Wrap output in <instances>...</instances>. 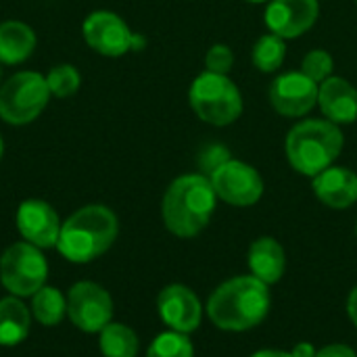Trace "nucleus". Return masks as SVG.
I'll return each instance as SVG.
<instances>
[{
  "mask_svg": "<svg viewBox=\"0 0 357 357\" xmlns=\"http://www.w3.org/2000/svg\"><path fill=\"white\" fill-rule=\"evenodd\" d=\"M247 2H251V4H261V2H270V0H247Z\"/></svg>",
  "mask_w": 357,
  "mask_h": 357,
  "instance_id": "32",
  "label": "nucleus"
},
{
  "mask_svg": "<svg viewBox=\"0 0 357 357\" xmlns=\"http://www.w3.org/2000/svg\"><path fill=\"white\" fill-rule=\"evenodd\" d=\"M232 65H234V54L232 48L226 44H213L205 54V71L228 75Z\"/></svg>",
  "mask_w": 357,
  "mask_h": 357,
  "instance_id": "27",
  "label": "nucleus"
},
{
  "mask_svg": "<svg viewBox=\"0 0 357 357\" xmlns=\"http://www.w3.org/2000/svg\"><path fill=\"white\" fill-rule=\"evenodd\" d=\"M232 157H230V151H228V146H224V144H207L201 153H199V157H197V163H199V174H203V176H211L218 167H222L226 161H230Z\"/></svg>",
  "mask_w": 357,
  "mask_h": 357,
  "instance_id": "26",
  "label": "nucleus"
},
{
  "mask_svg": "<svg viewBox=\"0 0 357 357\" xmlns=\"http://www.w3.org/2000/svg\"><path fill=\"white\" fill-rule=\"evenodd\" d=\"M117 232L119 222L109 207L86 205L63 222L56 249L71 264H90L113 247Z\"/></svg>",
  "mask_w": 357,
  "mask_h": 357,
  "instance_id": "3",
  "label": "nucleus"
},
{
  "mask_svg": "<svg viewBox=\"0 0 357 357\" xmlns=\"http://www.w3.org/2000/svg\"><path fill=\"white\" fill-rule=\"evenodd\" d=\"M318 105L324 117L337 126L357 121V88L345 77H328L318 88Z\"/></svg>",
  "mask_w": 357,
  "mask_h": 357,
  "instance_id": "16",
  "label": "nucleus"
},
{
  "mask_svg": "<svg viewBox=\"0 0 357 357\" xmlns=\"http://www.w3.org/2000/svg\"><path fill=\"white\" fill-rule=\"evenodd\" d=\"M251 357H295L289 351H280V349H261V351H255Z\"/></svg>",
  "mask_w": 357,
  "mask_h": 357,
  "instance_id": "31",
  "label": "nucleus"
},
{
  "mask_svg": "<svg viewBox=\"0 0 357 357\" xmlns=\"http://www.w3.org/2000/svg\"><path fill=\"white\" fill-rule=\"evenodd\" d=\"M247 261H249L251 274L259 278L261 282H266L268 287L280 282L287 270V253L282 245L272 236H261L253 241L249 247Z\"/></svg>",
  "mask_w": 357,
  "mask_h": 357,
  "instance_id": "17",
  "label": "nucleus"
},
{
  "mask_svg": "<svg viewBox=\"0 0 357 357\" xmlns=\"http://www.w3.org/2000/svg\"><path fill=\"white\" fill-rule=\"evenodd\" d=\"M356 2H357V0H356Z\"/></svg>",
  "mask_w": 357,
  "mask_h": 357,
  "instance_id": "35",
  "label": "nucleus"
},
{
  "mask_svg": "<svg viewBox=\"0 0 357 357\" xmlns=\"http://www.w3.org/2000/svg\"><path fill=\"white\" fill-rule=\"evenodd\" d=\"M220 201L232 207H251L264 197V180L259 172L238 159L226 161L209 176Z\"/></svg>",
  "mask_w": 357,
  "mask_h": 357,
  "instance_id": "9",
  "label": "nucleus"
},
{
  "mask_svg": "<svg viewBox=\"0 0 357 357\" xmlns=\"http://www.w3.org/2000/svg\"><path fill=\"white\" fill-rule=\"evenodd\" d=\"M318 13V0H270L266 6V25L272 33L293 40L314 27Z\"/></svg>",
  "mask_w": 357,
  "mask_h": 357,
  "instance_id": "14",
  "label": "nucleus"
},
{
  "mask_svg": "<svg viewBox=\"0 0 357 357\" xmlns=\"http://www.w3.org/2000/svg\"><path fill=\"white\" fill-rule=\"evenodd\" d=\"M157 312L169 331L190 335L201 326L203 305L192 289L184 284H169L157 297Z\"/></svg>",
  "mask_w": 357,
  "mask_h": 357,
  "instance_id": "13",
  "label": "nucleus"
},
{
  "mask_svg": "<svg viewBox=\"0 0 357 357\" xmlns=\"http://www.w3.org/2000/svg\"><path fill=\"white\" fill-rule=\"evenodd\" d=\"M347 316H349L351 324L357 328V287L351 289V293L347 297Z\"/></svg>",
  "mask_w": 357,
  "mask_h": 357,
  "instance_id": "29",
  "label": "nucleus"
},
{
  "mask_svg": "<svg viewBox=\"0 0 357 357\" xmlns=\"http://www.w3.org/2000/svg\"><path fill=\"white\" fill-rule=\"evenodd\" d=\"M67 316L82 333H100L113 322V299L96 282H77L67 295Z\"/></svg>",
  "mask_w": 357,
  "mask_h": 357,
  "instance_id": "10",
  "label": "nucleus"
},
{
  "mask_svg": "<svg viewBox=\"0 0 357 357\" xmlns=\"http://www.w3.org/2000/svg\"><path fill=\"white\" fill-rule=\"evenodd\" d=\"M50 96L46 75L19 71L0 86V119L8 126H27L42 115Z\"/></svg>",
  "mask_w": 357,
  "mask_h": 357,
  "instance_id": "6",
  "label": "nucleus"
},
{
  "mask_svg": "<svg viewBox=\"0 0 357 357\" xmlns=\"http://www.w3.org/2000/svg\"><path fill=\"white\" fill-rule=\"evenodd\" d=\"M316 357H357V354L345 343H333L316 351Z\"/></svg>",
  "mask_w": 357,
  "mask_h": 357,
  "instance_id": "28",
  "label": "nucleus"
},
{
  "mask_svg": "<svg viewBox=\"0 0 357 357\" xmlns=\"http://www.w3.org/2000/svg\"><path fill=\"white\" fill-rule=\"evenodd\" d=\"M356 234H357V226H356Z\"/></svg>",
  "mask_w": 357,
  "mask_h": 357,
  "instance_id": "34",
  "label": "nucleus"
},
{
  "mask_svg": "<svg viewBox=\"0 0 357 357\" xmlns=\"http://www.w3.org/2000/svg\"><path fill=\"white\" fill-rule=\"evenodd\" d=\"M333 69H335V61H333V54L328 50H322V48H314L310 50L303 61H301V71L312 77L316 84H322L326 82L328 77H333Z\"/></svg>",
  "mask_w": 357,
  "mask_h": 357,
  "instance_id": "25",
  "label": "nucleus"
},
{
  "mask_svg": "<svg viewBox=\"0 0 357 357\" xmlns=\"http://www.w3.org/2000/svg\"><path fill=\"white\" fill-rule=\"evenodd\" d=\"M48 276V264L42 249L29 243L10 245L0 257V282L15 297H33Z\"/></svg>",
  "mask_w": 357,
  "mask_h": 357,
  "instance_id": "7",
  "label": "nucleus"
},
{
  "mask_svg": "<svg viewBox=\"0 0 357 357\" xmlns=\"http://www.w3.org/2000/svg\"><path fill=\"white\" fill-rule=\"evenodd\" d=\"M314 195L331 209H349L357 203V174L343 165H331L314 176Z\"/></svg>",
  "mask_w": 357,
  "mask_h": 357,
  "instance_id": "15",
  "label": "nucleus"
},
{
  "mask_svg": "<svg viewBox=\"0 0 357 357\" xmlns=\"http://www.w3.org/2000/svg\"><path fill=\"white\" fill-rule=\"evenodd\" d=\"M2 153H4V142H2V136H0V159H2Z\"/></svg>",
  "mask_w": 357,
  "mask_h": 357,
  "instance_id": "33",
  "label": "nucleus"
},
{
  "mask_svg": "<svg viewBox=\"0 0 357 357\" xmlns=\"http://www.w3.org/2000/svg\"><path fill=\"white\" fill-rule=\"evenodd\" d=\"M146 357H195V347L188 335L167 331L155 337L146 351Z\"/></svg>",
  "mask_w": 357,
  "mask_h": 357,
  "instance_id": "23",
  "label": "nucleus"
},
{
  "mask_svg": "<svg viewBox=\"0 0 357 357\" xmlns=\"http://www.w3.org/2000/svg\"><path fill=\"white\" fill-rule=\"evenodd\" d=\"M31 331V312L25 303L10 295L0 299V345L15 347L29 337Z\"/></svg>",
  "mask_w": 357,
  "mask_h": 357,
  "instance_id": "19",
  "label": "nucleus"
},
{
  "mask_svg": "<svg viewBox=\"0 0 357 357\" xmlns=\"http://www.w3.org/2000/svg\"><path fill=\"white\" fill-rule=\"evenodd\" d=\"M318 88L301 69L282 73L270 86V105L282 117H303L318 105Z\"/></svg>",
  "mask_w": 357,
  "mask_h": 357,
  "instance_id": "11",
  "label": "nucleus"
},
{
  "mask_svg": "<svg viewBox=\"0 0 357 357\" xmlns=\"http://www.w3.org/2000/svg\"><path fill=\"white\" fill-rule=\"evenodd\" d=\"M343 144L345 138L337 123L328 119H305L289 130L284 153L295 172L314 178L335 165Z\"/></svg>",
  "mask_w": 357,
  "mask_h": 357,
  "instance_id": "4",
  "label": "nucleus"
},
{
  "mask_svg": "<svg viewBox=\"0 0 357 357\" xmlns=\"http://www.w3.org/2000/svg\"><path fill=\"white\" fill-rule=\"evenodd\" d=\"M100 351L105 357H136L138 356V337L136 333L121 324L111 322L100 331Z\"/></svg>",
  "mask_w": 357,
  "mask_h": 357,
  "instance_id": "20",
  "label": "nucleus"
},
{
  "mask_svg": "<svg viewBox=\"0 0 357 357\" xmlns=\"http://www.w3.org/2000/svg\"><path fill=\"white\" fill-rule=\"evenodd\" d=\"M17 230L23 236L25 243L38 247V249H50L56 247L61 226L59 213L42 199H27L19 205L17 215Z\"/></svg>",
  "mask_w": 357,
  "mask_h": 357,
  "instance_id": "12",
  "label": "nucleus"
},
{
  "mask_svg": "<svg viewBox=\"0 0 357 357\" xmlns=\"http://www.w3.org/2000/svg\"><path fill=\"white\" fill-rule=\"evenodd\" d=\"M46 84H48V90H50L52 96L67 98V96H73L79 90L82 73L71 63H61V65H54L46 73Z\"/></svg>",
  "mask_w": 357,
  "mask_h": 357,
  "instance_id": "24",
  "label": "nucleus"
},
{
  "mask_svg": "<svg viewBox=\"0 0 357 357\" xmlns=\"http://www.w3.org/2000/svg\"><path fill=\"white\" fill-rule=\"evenodd\" d=\"M218 205L213 184L203 174H184L176 178L161 203V215L165 228L180 238H192L201 234Z\"/></svg>",
  "mask_w": 357,
  "mask_h": 357,
  "instance_id": "2",
  "label": "nucleus"
},
{
  "mask_svg": "<svg viewBox=\"0 0 357 357\" xmlns=\"http://www.w3.org/2000/svg\"><path fill=\"white\" fill-rule=\"evenodd\" d=\"M36 50V31L25 21L0 23V65H19Z\"/></svg>",
  "mask_w": 357,
  "mask_h": 357,
  "instance_id": "18",
  "label": "nucleus"
},
{
  "mask_svg": "<svg viewBox=\"0 0 357 357\" xmlns=\"http://www.w3.org/2000/svg\"><path fill=\"white\" fill-rule=\"evenodd\" d=\"M287 59V40L276 33H264L251 50L253 67L264 73H274L282 67Z\"/></svg>",
  "mask_w": 357,
  "mask_h": 357,
  "instance_id": "22",
  "label": "nucleus"
},
{
  "mask_svg": "<svg viewBox=\"0 0 357 357\" xmlns=\"http://www.w3.org/2000/svg\"><path fill=\"white\" fill-rule=\"evenodd\" d=\"M291 354L295 357H316V347L312 343H297Z\"/></svg>",
  "mask_w": 357,
  "mask_h": 357,
  "instance_id": "30",
  "label": "nucleus"
},
{
  "mask_svg": "<svg viewBox=\"0 0 357 357\" xmlns=\"http://www.w3.org/2000/svg\"><path fill=\"white\" fill-rule=\"evenodd\" d=\"M188 102L197 117L211 126H230L243 113V94L238 86L222 73L203 71L188 90Z\"/></svg>",
  "mask_w": 357,
  "mask_h": 357,
  "instance_id": "5",
  "label": "nucleus"
},
{
  "mask_svg": "<svg viewBox=\"0 0 357 357\" xmlns=\"http://www.w3.org/2000/svg\"><path fill=\"white\" fill-rule=\"evenodd\" d=\"M86 44L102 56H123L130 50H142L146 40L134 33L130 25L113 10H92L82 23Z\"/></svg>",
  "mask_w": 357,
  "mask_h": 357,
  "instance_id": "8",
  "label": "nucleus"
},
{
  "mask_svg": "<svg viewBox=\"0 0 357 357\" xmlns=\"http://www.w3.org/2000/svg\"><path fill=\"white\" fill-rule=\"evenodd\" d=\"M270 307V287L253 274H247L222 282L211 293L207 301V316L220 331L247 333L268 318Z\"/></svg>",
  "mask_w": 357,
  "mask_h": 357,
  "instance_id": "1",
  "label": "nucleus"
},
{
  "mask_svg": "<svg viewBox=\"0 0 357 357\" xmlns=\"http://www.w3.org/2000/svg\"><path fill=\"white\" fill-rule=\"evenodd\" d=\"M31 314L42 326H56L67 314V299L54 287H42L31 297Z\"/></svg>",
  "mask_w": 357,
  "mask_h": 357,
  "instance_id": "21",
  "label": "nucleus"
}]
</instances>
